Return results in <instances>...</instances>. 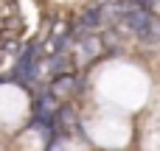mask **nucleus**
<instances>
[{
	"label": "nucleus",
	"mask_w": 160,
	"mask_h": 151,
	"mask_svg": "<svg viewBox=\"0 0 160 151\" xmlns=\"http://www.w3.org/2000/svg\"><path fill=\"white\" fill-rule=\"evenodd\" d=\"M73 87H76V76L73 73H59L51 81V92H56V95H68V92H73Z\"/></svg>",
	"instance_id": "f257e3e1"
},
{
	"label": "nucleus",
	"mask_w": 160,
	"mask_h": 151,
	"mask_svg": "<svg viewBox=\"0 0 160 151\" xmlns=\"http://www.w3.org/2000/svg\"><path fill=\"white\" fill-rule=\"evenodd\" d=\"M101 22V14H98V8H90V11H84V17H82V25L84 28H93V25H98Z\"/></svg>",
	"instance_id": "f03ea898"
}]
</instances>
